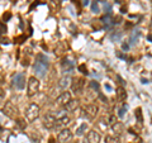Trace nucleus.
Here are the masks:
<instances>
[{
  "label": "nucleus",
  "instance_id": "23",
  "mask_svg": "<svg viewBox=\"0 0 152 143\" xmlns=\"http://www.w3.org/2000/svg\"><path fill=\"white\" fill-rule=\"evenodd\" d=\"M91 10H93V13H99V12H100L98 0H94V1H93V4H91Z\"/></svg>",
  "mask_w": 152,
  "mask_h": 143
},
{
  "label": "nucleus",
  "instance_id": "27",
  "mask_svg": "<svg viewBox=\"0 0 152 143\" xmlns=\"http://www.w3.org/2000/svg\"><path fill=\"white\" fill-rule=\"evenodd\" d=\"M79 71H81L84 75H88V70H86V67H85V65H80L79 66Z\"/></svg>",
  "mask_w": 152,
  "mask_h": 143
},
{
  "label": "nucleus",
  "instance_id": "28",
  "mask_svg": "<svg viewBox=\"0 0 152 143\" xmlns=\"http://www.w3.org/2000/svg\"><path fill=\"white\" fill-rule=\"evenodd\" d=\"M90 85H91V88H94L95 90H98V89H99V84H98V82H95V81H91V82H90Z\"/></svg>",
  "mask_w": 152,
  "mask_h": 143
},
{
  "label": "nucleus",
  "instance_id": "25",
  "mask_svg": "<svg viewBox=\"0 0 152 143\" xmlns=\"http://www.w3.org/2000/svg\"><path fill=\"white\" fill-rule=\"evenodd\" d=\"M126 112H127V105L122 107L119 110H118V117H119V118H123V117L126 115Z\"/></svg>",
  "mask_w": 152,
  "mask_h": 143
},
{
  "label": "nucleus",
  "instance_id": "8",
  "mask_svg": "<svg viewBox=\"0 0 152 143\" xmlns=\"http://www.w3.org/2000/svg\"><path fill=\"white\" fill-rule=\"evenodd\" d=\"M3 112H4L5 115H8L9 118H12V119H14V118L18 115V109L14 107L10 101H7L5 103V107L3 108Z\"/></svg>",
  "mask_w": 152,
  "mask_h": 143
},
{
  "label": "nucleus",
  "instance_id": "15",
  "mask_svg": "<svg viewBox=\"0 0 152 143\" xmlns=\"http://www.w3.org/2000/svg\"><path fill=\"white\" fill-rule=\"evenodd\" d=\"M79 105H80L79 100H71L67 105H66V109H67L69 112H74V110H76V108H79Z\"/></svg>",
  "mask_w": 152,
  "mask_h": 143
},
{
  "label": "nucleus",
  "instance_id": "5",
  "mask_svg": "<svg viewBox=\"0 0 152 143\" xmlns=\"http://www.w3.org/2000/svg\"><path fill=\"white\" fill-rule=\"evenodd\" d=\"M56 119H57V115H55L52 112L46 113L43 117V125L47 129H52V128H55V125H56Z\"/></svg>",
  "mask_w": 152,
  "mask_h": 143
},
{
  "label": "nucleus",
  "instance_id": "13",
  "mask_svg": "<svg viewBox=\"0 0 152 143\" xmlns=\"http://www.w3.org/2000/svg\"><path fill=\"white\" fill-rule=\"evenodd\" d=\"M100 22L103 23L104 27H105L107 29H109V28H110V27H113L114 24H115V20H114V19L112 18L110 14H107L105 17H103V18L100 19Z\"/></svg>",
  "mask_w": 152,
  "mask_h": 143
},
{
  "label": "nucleus",
  "instance_id": "1",
  "mask_svg": "<svg viewBox=\"0 0 152 143\" xmlns=\"http://www.w3.org/2000/svg\"><path fill=\"white\" fill-rule=\"evenodd\" d=\"M98 112H99L98 105H95V104H89V105L84 107L81 109V117L88 119V120H91V119H94L96 117Z\"/></svg>",
  "mask_w": 152,
  "mask_h": 143
},
{
  "label": "nucleus",
  "instance_id": "20",
  "mask_svg": "<svg viewBox=\"0 0 152 143\" xmlns=\"http://www.w3.org/2000/svg\"><path fill=\"white\" fill-rule=\"evenodd\" d=\"M86 129H88V124H86V123H83V124L80 125L77 129H76V136H79V137L83 136L84 133L86 132Z\"/></svg>",
  "mask_w": 152,
  "mask_h": 143
},
{
  "label": "nucleus",
  "instance_id": "14",
  "mask_svg": "<svg viewBox=\"0 0 152 143\" xmlns=\"http://www.w3.org/2000/svg\"><path fill=\"white\" fill-rule=\"evenodd\" d=\"M140 36H141V32L140 31H133L131 37H129V46H134L137 43V41H138Z\"/></svg>",
  "mask_w": 152,
  "mask_h": 143
},
{
  "label": "nucleus",
  "instance_id": "10",
  "mask_svg": "<svg viewBox=\"0 0 152 143\" xmlns=\"http://www.w3.org/2000/svg\"><path fill=\"white\" fill-rule=\"evenodd\" d=\"M70 122V118L66 115L64 113H60L58 115H57V119H56V128H61V127H65L66 124H69Z\"/></svg>",
  "mask_w": 152,
  "mask_h": 143
},
{
  "label": "nucleus",
  "instance_id": "36",
  "mask_svg": "<svg viewBox=\"0 0 152 143\" xmlns=\"http://www.w3.org/2000/svg\"><path fill=\"white\" fill-rule=\"evenodd\" d=\"M148 39H150V41L152 42V36H148Z\"/></svg>",
  "mask_w": 152,
  "mask_h": 143
},
{
  "label": "nucleus",
  "instance_id": "32",
  "mask_svg": "<svg viewBox=\"0 0 152 143\" xmlns=\"http://www.w3.org/2000/svg\"><path fill=\"white\" fill-rule=\"evenodd\" d=\"M9 18H10V14H9V13L7 14V15H5V14H4V17H3V19H4V22H5V20H8V19H9Z\"/></svg>",
  "mask_w": 152,
  "mask_h": 143
},
{
  "label": "nucleus",
  "instance_id": "31",
  "mask_svg": "<svg viewBox=\"0 0 152 143\" xmlns=\"http://www.w3.org/2000/svg\"><path fill=\"white\" fill-rule=\"evenodd\" d=\"M122 48L124 50V51H127L128 48H129V45H126V43H123V45H122Z\"/></svg>",
  "mask_w": 152,
  "mask_h": 143
},
{
  "label": "nucleus",
  "instance_id": "24",
  "mask_svg": "<svg viewBox=\"0 0 152 143\" xmlns=\"http://www.w3.org/2000/svg\"><path fill=\"white\" fill-rule=\"evenodd\" d=\"M113 129L117 133H122L123 132V125L121 124V123H115V124H113Z\"/></svg>",
  "mask_w": 152,
  "mask_h": 143
},
{
  "label": "nucleus",
  "instance_id": "11",
  "mask_svg": "<svg viewBox=\"0 0 152 143\" xmlns=\"http://www.w3.org/2000/svg\"><path fill=\"white\" fill-rule=\"evenodd\" d=\"M71 100H72V99H71V93H69V91H64L58 98H57L56 101L60 105H65V107H66V105H67V104L71 101Z\"/></svg>",
  "mask_w": 152,
  "mask_h": 143
},
{
  "label": "nucleus",
  "instance_id": "4",
  "mask_svg": "<svg viewBox=\"0 0 152 143\" xmlns=\"http://www.w3.org/2000/svg\"><path fill=\"white\" fill-rule=\"evenodd\" d=\"M33 70H34V72L38 77H45L47 74V61L37 60L34 66H33Z\"/></svg>",
  "mask_w": 152,
  "mask_h": 143
},
{
  "label": "nucleus",
  "instance_id": "35",
  "mask_svg": "<svg viewBox=\"0 0 152 143\" xmlns=\"http://www.w3.org/2000/svg\"><path fill=\"white\" fill-rule=\"evenodd\" d=\"M83 4H84V5H88V4H89V0H84Z\"/></svg>",
  "mask_w": 152,
  "mask_h": 143
},
{
  "label": "nucleus",
  "instance_id": "34",
  "mask_svg": "<svg viewBox=\"0 0 152 143\" xmlns=\"http://www.w3.org/2000/svg\"><path fill=\"white\" fill-rule=\"evenodd\" d=\"M105 89L109 90V91H112V86H110V85H107V84H105Z\"/></svg>",
  "mask_w": 152,
  "mask_h": 143
},
{
  "label": "nucleus",
  "instance_id": "6",
  "mask_svg": "<svg viewBox=\"0 0 152 143\" xmlns=\"http://www.w3.org/2000/svg\"><path fill=\"white\" fill-rule=\"evenodd\" d=\"M13 86L18 89V90H23L26 88V77H24V75L20 74V72H18L13 76Z\"/></svg>",
  "mask_w": 152,
  "mask_h": 143
},
{
  "label": "nucleus",
  "instance_id": "29",
  "mask_svg": "<svg viewBox=\"0 0 152 143\" xmlns=\"http://www.w3.org/2000/svg\"><path fill=\"white\" fill-rule=\"evenodd\" d=\"M1 33H3V34H4V33H7V27H5L4 23H1Z\"/></svg>",
  "mask_w": 152,
  "mask_h": 143
},
{
  "label": "nucleus",
  "instance_id": "17",
  "mask_svg": "<svg viewBox=\"0 0 152 143\" xmlns=\"http://www.w3.org/2000/svg\"><path fill=\"white\" fill-rule=\"evenodd\" d=\"M62 69H64V71H66V72L72 71L74 70V63L71 62V61H69V60H64L62 61Z\"/></svg>",
  "mask_w": 152,
  "mask_h": 143
},
{
  "label": "nucleus",
  "instance_id": "12",
  "mask_svg": "<svg viewBox=\"0 0 152 143\" xmlns=\"http://www.w3.org/2000/svg\"><path fill=\"white\" fill-rule=\"evenodd\" d=\"M86 139L89 143H100V133L96 131H90L88 133Z\"/></svg>",
  "mask_w": 152,
  "mask_h": 143
},
{
  "label": "nucleus",
  "instance_id": "9",
  "mask_svg": "<svg viewBox=\"0 0 152 143\" xmlns=\"http://www.w3.org/2000/svg\"><path fill=\"white\" fill-rule=\"evenodd\" d=\"M84 85H85V81L81 77H77V79H74L72 80V84H71V89L75 94H81L83 93V89H84Z\"/></svg>",
  "mask_w": 152,
  "mask_h": 143
},
{
  "label": "nucleus",
  "instance_id": "3",
  "mask_svg": "<svg viewBox=\"0 0 152 143\" xmlns=\"http://www.w3.org/2000/svg\"><path fill=\"white\" fill-rule=\"evenodd\" d=\"M39 88H41V84L38 79L29 77V80H28V96H34L36 94H38Z\"/></svg>",
  "mask_w": 152,
  "mask_h": 143
},
{
  "label": "nucleus",
  "instance_id": "16",
  "mask_svg": "<svg viewBox=\"0 0 152 143\" xmlns=\"http://www.w3.org/2000/svg\"><path fill=\"white\" fill-rule=\"evenodd\" d=\"M117 98L121 100V101H124V100L127 99V93L124 88H118L117 89Z\"/></svg>",
  "mask_w": 152,
  "mask_h": 143
},
{
  "label": "nucleus",
  "instance_id": "19",
  "mask_svg": "<svg viewBox=\"0 0 152 143\" xmlns=\"http://www.w3.org/2000/svg\"><path fill=\"white\" fill-rule=\"evenodd\" d=\"M122 36H123V33L119 32V31H117V32H113L112 34H110V39L113 42H119L122 39Z\"/></svg>",
  "mask_w": 152,
  "mask_h": 143
},
{
  "label": "nucleus",
  "instance_id": "22",
  "mask_svg": "<svg viewBox=\"0 0 152 143\" xmlns=\"http://www.w3.org/2000/svg\"><path fill=\"white\" fill-rule=\"evenodd\" d=\"M136 118H137V120H138L140 124H143V115H142V109L141 108H137L136 109Z\"/></svg>",
  "mask_w": 152,
  "mask_h": 143
},
{
  "label": "nucleus",
  "instance_id": "30",
  "mask_svg": "<svg viewBox=\"0 0 152 143\" xmlns=\"http://www.w3.org/2000/svg\"><path fill=\"white\" fill-rule=\"evenodd\" d=\"M23 123H24V122H23L22 119H18V124H19V127H20V128H24V124H23Z\"/></svg>",
  "mask_w": 152,
  "mask_h": 143
},
{
  "label": "nucleus",
  "instance_id": "33",
  "mask_svg": "<svg viewBox=\"0 0 152 143\" xmlns=\"http://www.w3.org/2000/svg\"><path fill=\"white\" fill-rule=\"evenodd\" d=\"M1 41H3V42H1V43H3V45H8V43H9V41L7 39V38H3V39H1Z\"/></svg>",
  "mask_w": 152,
  "mask_h": 143
},
{
  "label": "nucleus",
  "instance_id": "7",
  "mask_svg": "<svg viewBox=\"0 0 152 143\" xmlns=\"http://www.w3.org/2000/svg\"><path fill=\"white\" fill-rule=\"evenodd\" d=\"M71 139H72V133H71V131L67 129V128H64V129L58 133V137H57L58 143H69Z\"/></svg>",
  "mask_w": 152,
  "mask_h": 143
},
{
  "label": "nucleus",
  "instance_id": "18",
  "mask_svg": "<svg viewBox=\"0 0 152 143\" xmlns=\"http://www.w3.org/2000/svg\"><path fill=\"white\" fill-rule=\"evenodd\" d=\"M70 82H71V77L70 76H64L62 79L60 80V88H62V89H66L70 85Z\"/></svg>",
  "mask_w": 152,
  "mask_h": 143
},
{
  "label": "nucleus",
  "instance_id": "26",
  "mask_svg": "<svg viewBox=\"0 0 152 143\" xmlns=\"http://www.w3.org/2000/svg\"><path fill=\"white\" fill-rule=\"evenodd\" d=\"M104 10H105V13L110 14V10H112V7H110V4H107V3H104Z\"/></svg>",
  "mask_w": 152,
  "mask_h": 143
},
{
  "label": "nucleus",
  "instance_id": "2",
  "mask_svg": "<svg viewBox=\"0 0 152 143\" xmlns=\"http://www.w3.org/2000/svg\"><path fill=\"white\" fill-rule=\"evenodd\" d=\"M41 113V108L37 105V104H31L28 105V108L26 109V118L28 122H34L36 119L39 117Z\"/></svg>",
  "mask_w": 152,
  "mask_h": 143
},
{
  "label": "nucleus",
  "instance_id": "21",
  "mask_svg": "<svg viewBox=\"0 0 152 143\" xmlns=\"http://www.w3.org/2000/svg\"><path fill=\"white\" fill-rule=\"evenodd\" d=\"M105 143H121V139H119V137H117V136H107Z\"/></svg>",
  "mask_w": 152,
  "mask_h": 143
}]
</instances>
